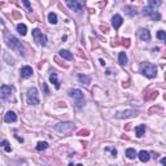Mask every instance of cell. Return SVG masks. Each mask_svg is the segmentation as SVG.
<instances>
[{"mask_svg":"<svg viewBox=\"0 0 166 166\" xmlns=\"http://www.w3.org/2000/svg\"><path fill=\"white\" fill-rule=\"evenodd\" d=\"M5 42H7V45H8L11 49H13V51H16L17 53H20L21 56H25L26 55V49L25 47H23V44L20 42V39L18 38H16L14 35H12L11 33H5Z\"/></svg>","mask_w":166,"mask_h":166,"instance_id":"6da1fadb","label":"cell"},{"mask_svg":"<svg viewBox=\"0 0 166 166\" xmlns=\"http://www.w3.org/2000/svg\"><path fill=\"white\" fill-rule=\"evenodd\" d=\"M140 73L143 75L148 77V78H155L157 75V66L151 62L145 61V62H141L140 65Z\"/></svg>","mask_w":166,"mask_h":166,"instance_id":"7a4b0ae2","label":"cell"},{"mask_svg":"<svg viewBox=\"0 0 166 166\" xmlns=\"http://www.w3.org/2000/svg\"><path fill=\"white\" fill-rule=\"evenodd\" d=\"M69 96L75 101V107L77 108H82L85 105V96L83 92L78 88H73V90H69Z\"/></svg>","mask_w":166,"mask_h":166,"instance_id":"3957f363","label":"cell"},{"mask_svg":"<svg viewBox=\"0 0 166 166\" xmlns=\"http://www.w3.org/2000/svg\"><path fill=\"white\" fill-rule=\"evenodd\" d=\"M27 97V104L30 105H38L39 104V97H38V90L35 87H30L26 93Z\"/></svg>","mask_w":166,"mask_h":166,"instance_id":"277c9868","label":"cell"},{"mask_svg":"<svg viewBox=\"0 0 166 166\" xmlns=\"http://www.w3.org/2000/svg\"><path fill=\"white\" fill-rule=\"evenodd\" d=\"M143 14H144V16H147V17H149L151 20H153V21H160V18H161L160 13H158L156 9L151 8V7H145V8L143 9Z\"/></svg>","mask_w":166,"mask_h":166,"instance_id":"5b68a950","label":"cell"},{"mask_svg":"<svg viewBox=\"0 0 166 166\" xmlns=\"http://www.w3.org/2000/svg\"><path fill=\"white\" fill-rule=\"evenodd\" d=\"M33 37H34V40L39 45H45V44H47V37L43 34L39 29H35V30H33Z\"/></svg>","mask_w":166,"mask_h":166,"instance_id":"8992f818","label":"cell"},{"mask_svg":"<svg viewBox=\"0 0 166 166\" xmlns=\"http://www.w3.org/2000/svg\"><path fill=\"white\" fill-rule=\"evenodd\" d=\"M73 123L70 122H64V123H57L55 126V130L59 132H62V134H69V132L73 130Z\"/></svg>","mask_w":166,"mask_h":166,"instance_id":"52a82bcc","label":"cell"},{"mask_svg":"<svg viewBox=\"0 0 166 166\" xmlns=\"http://www.w3.org/2000/svg\"><path fill=\"white\" fill-rule=\"evenodd\" d=\"M138 114V112L136 110H123V112H118V113H115V118H118V119H123V118H130V117H135V115Z\"/></svg>","mask_w":166,"mask_h":166,"instance_id":"ba28073f","label":"cell"},{"mask_svg":"<svg viewBox=\"0 0 166 166\" xmlns=\"http://www.w3.org/2000/svg\"><path fill=\"white\" fill-rule=\"evenodd\" d=\"M66 5L70 9L75 11L77 13H82V11H83V5L77 0H66Z\"/></svg>","mask_w":166,"mask_h":166,"instance_id":"9c48e42d","label":"cell"},{"mask_svg":"<svg viewBox=\"0 0 166 166\" xmlns=\"http://www.w3.org/2000/svg\"><path fill=\"white\" fill-rule=\"evenodd\" d=\"M12 91H13V87L12 86H7V85H3L1 88H0V93H1V99H7L11 96Z\"/></svg>","mask_w":166,"mask_h":166,"instance_id":"30bf717a","label":"cell"},{"mask_svg":"<svg viewBox=\"0 0 166 166\" xmlns=\"http://www.w3.org/2000/svg\"><path fill=\"white\" fill-rule=\"evenodd\" d=\"M138 35L143 42H149L151 40V33H149L148 29H140L138 31Z\"/></svg>","mask_w":166,"mask_h":166,"instance_id":"8fae6325","label":"cell"},{"mask_svg":"<svg viewBox=\"0 0 166 166\" xmlns=\"http://www.w3.org/2000/svg\"><path fill=\"white\" fill-rule=\"evenodd\" d=\"M122 23H123V18H122L119 14H115V16H113V18H112V25H113V27H114L115 30H118V29L122 26Z\"/></svg>","mask_w":166,"mask_h":166,"instance_id":"7c38bea8","label":"cell"},{"mask_svg":"<svg viewBox=\"0 0 166 166\" xmlns=\"http://www.w3.org/2000/svg\"><path fill=\"white\" fill-rule=\"evenodd\" d=\"M4 121H5L7 123H9V122H16V121H17V115H16V113H14V112L9 110V112H7L5 117H4Z\"/></svg>","mask_w":166,"mask_h":166,"instance_id":"4fadbf2b","label":"cell"},{"mask_svg":"<svg viewBox=\"0 0 166 166\" xmlns=\"http://www.w3.org/2000/svg\"><path fill=\"white\" fill-rule=\"evenodd\" d=\"M21 75H22L23 78H30V77L33 75V69H31L30 66H23V68L21 69Z\"/></svg>","mask_w":166,"mask_h":166,"instance_id":"5bb4252c","label":"cell"},{"mask_svg":"<svg viewBox=\"0 0 166 166\" xmlns=\"http://www.w3.org/2000/svg\"><path fill=\"white\" fill-rule=\"evenodd\" d=\"M49 81H51L52 83L55 85V87L59 90V88H60V82H59V79H57V73H56V71H52V73H51V75H49Z\"/></svg>","mask_w":166,"mask_h":166,"instance_id":"9a60e30c","label":"cell"},{"mask_svg":"<svg viewBox=\"0 0 166 166\" xmlns=\"http://www.w3.org/2000/svg\"><path fill=\"white\" fill-rule=\"evenodd\" d=\"M135 132H136V136L138 138H141L145 132V125H139V126L135 127Z\"/></svg>","mask_w":166,"mask_h":166,"instance_id":"2e32d148","label":"cell"},{"mask_svg":"<svg viewBox=\"0 0 166 166\" xmlns=\"http://www.w3.org/2000/svg\"><path fill=\"white\" fill-rule=\"evenodd\" d=\"M149 158H151V156H149V153L147 152V151H141V152L139 153V160H140L141 162H148Z\"/></svg>","mask_w":166,"mask_h":166,"instance_id":"e0dca14e","label":"cell"},{"mask_svg":"<svg viewBox=\"0 0 166 166\" xmlns=\"http://www.w3.org/2000/svg\"><path fill=\"white\" fill-rule=\"evenodd\" d=\"M60 56L65 60H69V61L73 60V53H70V52L66 51V49H61V51H60Z\"/></svg>","mask_w":166,"mask_h":166,"instance_id":"ac0fdd59","label":"cell"},{"mask_svg":"<svg viewBox=\"0 0 166 166\" xmlns=\"http://www.w3.org/2000/svg\"><path fill=\"white\" fill-rule=\"evenodd\" d=\"M78 79H79L81 83H85V85H90V83H91V78L88 75H85V74H79Z\"/></svg>","mask_w":166,"mask_h":166,"instance_id":"d6986e66","label":"cell"},{"mask_svg":"<svg viewBox=\"0 0 166 166\" xmlns=\"http://www.w3.org/2000/svg\"><path fill=\"white\" fill-rule=\"evenodd\" d=\"M118 61H119V64L123 65V66L127 64V57H126V53H125V52H121V53H119Z\"/></svg>","mask_w":166,"mask_h":166,"instance_id":"ffe728a7","label":"cell"},{"mask_svg":"<svg viewBox=\"0 0 166 166\" xmlns=\"http://www.w3.org/2000/svg\"><path fill=\"white\" fill-rule=\"evenodd\" d=\"M17 30H18V33H20L21 35H26L27 27H26V25H23V23H18V25H17Z\"/></svg>","mask_w":166,"mask_h":166,"instance_id":"44dd1931","label":"cell"},{"mask_svg":"<svg viewBox=\"0 0 166 166\" xmlns=\"http://www.w3.org/2000/svg\"><path fill=\"white\" fill-rule=\"evenodd\" d=\"M126 156H127L129 158H131V160H132V158H135V157H136V151H135V149H132V148H129V149L126 151Z\"/></svg>","mask_w":166,"mask_h":166,"instance_id":"7402d4cb","label":"cell"},{"mask_svg":"<svg viewBox=\"0 0 166 166\" xmlns=\"http://www.w3.org/2000/svg\"><path fill=\"white\" fill-rule=\"evenodd\" d=\"M48 21H49V23H52V25H56L57 23V16L55 13H49L48 14Z\"/></svg>","mask_w":166,"mask_h":166,"instance_id":"603a6c76","label":"cell"},{"mask_svg":"<svg viewBox=\"0 0 166 166\" xmlns=\"http://www.w3.org/2000/svg\"><path fill=\"white\" fill-rule=\"evenodd\" d=\"M126 13L129 14V16H131V17H134V16H136V9L134 8V7H126Z\"/></svg>","mask_w":166,"mask_h":166,"instance_id":"cb8c5ba5","label":"cell"},{"mask_svg":"<svg viewBox=\"0 0 166 166\" xmlns=\"http://www.w3.org/2000/svg\"><path fill=\"white\" fill-rule=\"evenodd\" d=\"M48 148V143L47 141H39V143L37 144V149L38 151H44V149Z\"/></svg>","mask_w":166,"mask_h":166,"instance_id":"d4e9b609","label":"cell"},{"mask_svg":"<svg viewBox=\"0 0 166 166\" xmlns=\"http://www.w3.org/2000/svg\"><path fill=\"white\" fill-rule=\"evenodd\" d=\"M0 145L3 147V149L5 151V152H11L12 151V148H11V145H9V143L7 140H3V141H0Z\"/></svg>","mask_w":166,"mask_h":166,"instance_id":"484cf974","label":"cell"},{"mask_svg":"<svg viewBox=\"0 0 166 166\" xmlns=\"http://www.w3.org/2000/svg\"><path fill=\"white\" fill-rule=\"evenodd\" d=\"M157 38H158L160 40H162V42H165V40H166V34H165V31H163V30H160V31H158V33H157Z\"/></svg>","mask_w":166,"mask_h":166,"instance_id":"4316f807","label":"cell"},{"mask_svg":"<svg viewBox=\"0 0 166 166\" xmlns=\"http://www.w3.org/2000/svg\"><path fill=\"white\" fill-rule=\"evenodd\" d=\"M149 93H151V95H147V96H145V100H152V99L157 97L158 91H152V92H149Z\"/></svg>","mask_w":166,"mask_h":166,"instance_id":"83f0119b","label":"cell"},{"mask_svg":"<svg viewBox=\"0 0 166 166\" xmlns=\"http://www.w3.org/2000/svg\"><path fill=\"white\" fill-rule=\"evenodd\" d=\"M161 4V1H158V0H151L149 1V7L151 8H153V7H158Z\"/></svg>","mask_w":166,"mask_h":166,"instance_id":"f1b7e54d","label":"cell"},{"mask_svg":"<svg viewBox=\"0 0 166 166\" xmlns=\"http://www.w3.org/2000/svg\"><path fill=\"white\" fill-rule=\"evenodd\" d=\"M42 87H43V91H44L45 95H49V91H48V87H47L45 83H42Z\"/></svg>","mask_w":166,"mask_h":166,"instance_id":"f546056e","label":"cell"},{"mask_svg":"<svg viewBox=\"0 0 166 166\" xmlns=\"http://www.w3.org/2000/svg\"><path fill=\"white\" fill-rule=\"evenodd\" d=\"M5 59H7V61H8V64H11V65H13V64H14V60L12 59V57L9 59V56H8L7 53H5Z\"/></svg>","mask_w":166,"mask_h":166,"instance_id":"4dcf8cb0","label":"cell"},{"mask_svg":"<svg viewBox=\"0 0 166 166\" xmlns=\"http://www.w3.org/2000/svg\"><path fill=\"white\" fill-rule=\"evenodd\" d=\"M87 134H88V131H87V130H85V131H79V132H78V135H81V136L87 135Z\"/></svg>","mask_w":166,"mask_h":166,"instance_id":"1f68e13d","label":"cell"},{"mask_svg":"<svg viewBox=\"0 0 166 166\" xmlns=\"http://www.w3.org/2000/svg\"><path fill=\"white\" fill-rule=\"evenodd\" d=\"M23 4H25V5L27 7L29 11H31V7H30V3H29V1H26V0H25V1H23Z\"/></svg>","mask_w":166,"mask_h":166,"instance_id":"d6a6232c","label":"cell"},{"mask_svg":"<svg viewBox=\"0 0 166 166\" xmlns=\"http://www.w3.org/2000/svg\"><path fill=\"white\" fill-rule=\"evenodd\" d=\"M123 44L126 45V47H129V45H130V40H129V39H125V40H123Z\"/></svg>","mask_w":166,"mask_h":166,"instance_id":"836d02e7","label":"cell"},{"mask_svg":"<svg viewBox=\"0 0 166 166\" xmlns=\"http://www.w3.org/2000/svg\"><path fill=\"white\" fill-rule=\"evenodd\" d=\"M161 163H162V165L165 166V165H166V158H162V160H161Z\"/></svg>","mask_w":166,"mask_h":166,"instance_id":"e575fe53","label":"cell"},{"mask_svg":"<svg viewBox=\"0 0 166 166\" xmlns=\"http://www.w3.org/2000/svg\"><path fill=\"white\" fill-rule=\"evenodd\" d=\"M16 138H17V140H18V141H21V143L23 141V139H22V138H20V136H16Z\"/></svg>","mask_w":166,"mask_h":166,"instance_id":"d590c367","label":"cell"},{"mask_svg":"<svg viewBox=\"0 0 166 166\" xmlns=\"http://www.w3.org/2000/svg\"><path fill=\"white\" fill-rule=\"evenodd\" d=\"M77 166H83V165H77Z\"/></svg>","mask_w":166,"mask_h":166,"instance_id":"8d00e7d4","label":"cell"}]
</instances>
